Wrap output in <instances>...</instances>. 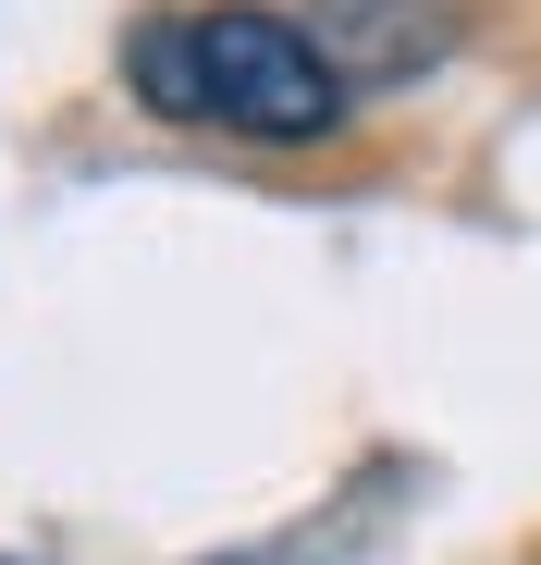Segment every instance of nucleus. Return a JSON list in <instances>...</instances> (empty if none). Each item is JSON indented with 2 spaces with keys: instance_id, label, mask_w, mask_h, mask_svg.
I'll list each match as a JSON object with an SVG mask.
<instances>
[{
  "instance_id": "2",
  "label": "nucleus",
  "mask_w": 541,
  "mask_h": 565,
  "mask_svg": "<svg viewBox=\"0 0 541 565\" xmlns=\"http://www.w3.org/2000/svg\"><path fill=\"white\" fill-rule=\"evenodd\" d=\"M308 38L344 86H418L431 62H456L468 13L456 0H308Z\"/></svg>"
},
{
  "instance_id": "1",
  "label": "nucleus",
  "mask_w": 541,
  "mask_h": 565,
  "mask_svg": "<svg viewBox=\"0 0 541 565\" xmlns=\"http://www.w3.org/2000/svg\"><path fill=\"white\" fill-rule=\"evenodd\" d=\"M198 50H210V124L258 136V148H308L357 111V86L320 62V38L296 13H258V0H222L198 13Z\"/></svg>"
},
{
  "instance_id": "3",
  "label": "nucleus",
  "mask_w": 541,
  "mask_h": 565,
  "mask_svg": "<svg viewBox=\"0 0 541 565\" xmlns=\"http://www.w3.org/2000/svg\"><path fill=\"white\" fill-rule=\"evenodd\" d=\"M124 74L160 124H210V50H198V13H148L124 38Z\"/></svg>"
}]
</instances>
